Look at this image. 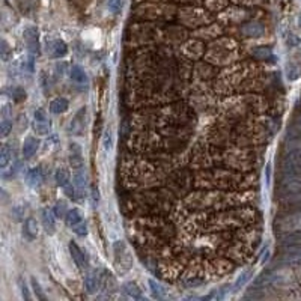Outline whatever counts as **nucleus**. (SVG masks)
<instances>
[{
    "label": "nucleus",
    "mask_w": 301,
    "mask_h": 301,
    "mask_svg": "<svg viewBox=\"0 0 301 301\" xmlns=\"http://www.w3.org/2000/svg\"><path fill=\"white\" fill-rule=\"evenodd\" d=\"M203 58L216 66H229L241 60V45L231 37H219L208 45Z\"/></svg>",
    "instance_id": "1"
},
{
    "label": "nucleus",
    "mask_w": 301,
    "mask_h": 301,
    "mask_svg": "<svg viewBox=\"0 0 301 301\" xmlns=\"http://www.w3.org/2000/svg\"><path fill=\"white\" fill-rule=\"evenodd\" d=\"M250 17V12L240 8V6H231V8H226L221 12H219L217 15V20L223 24H240L242 21H245L247 19Z\"/></svg>",
    "instance_id": "5"
},
{
    "label": "nucleus",
    "mask_w": 301,
    "mask_h": 301,
    "mask_svg": "<svg viewBox=\"0 0 301 301\" xmlns=\"http://www.w3.org/2000/svg\"><path fill=\"white\" fill-rule=\"evenodd\" d=\"M223 26L220 23H209L203 27H199L196 29L193 33H191V37L194 38H199L202 41H211V40H217L219 37H221L223 35Z\"/></svg>",
    "instance_id": "8"
},
{
    "label": "nucleus",
    "mask_w": 301,
    "mask_h": 301,
    "mask_svg": "<svg viewBox=\"0 0 301 301\" xmlns=\"http://www.w3.org/2000/svg\"><path fill=\"white\" fill-rule=\"evenodd\" d=\"M191 33L182 26H175V24H170V26H166L163 27V44L166 45H170V47H181L187 40H190Z\"/></svg>",
    "instance_id": "4"
},
{
    "label": "nucleus",
    "mask_w": 301,
    "mask_h": 301,
    "mask_svg": "<svg viewBox=\"0 0 301 301\" xmlns=\"http://www.w3.org/2000/svg\"><path fill=\"white\" fill-rule=\"evenodd\" d=\"M201 5L211 12H221L229 6V0H201Z\"/></svg>",
    "instance_id": "10"
},
{
    "label": "nucleus",
    "mask_w": 301,
    "mask_h": 301,
    "mask_svg": "<svg viewBox=\"0 0 301 301\" xmlns=\"http://www.w3.org/2000/svg\"><path fill=\"white\" fill-rule=\"evenodd\" d=\"M178 6L169 2H145L134 9V19L141 21H169L178 14Z\"/></svg>",
    "instance_id": "2"
},
{
    "label": "nucleus",
    "mask_w": 301,
    "mask_h": 301,
    "mask_svg": "<svg viewBox=\"0 0 301 301\" xmlns=\"http://www.w3.org/2000/svg\"><path fill=\"white\" fill-rule=\"evenodd\" d=\"M180 51H181V55L185 56L187 59L190 60H199L205 56V45H203V41L199 40V38H194L191 37V40H187L181 47H178Z\"/></svg>",
    "instance_id": "6"
},
{
    "label": "nucleus",
    "mask_w": 301,
    "mask_h": 301,
    "mask_svg": "<svg viewBox=\"0 0 301 301\" xmlns=\"http://www.w3.org/2000/svg\"><path fill=\"white\" fill-rule=\"evenodd\" d=\"M219 66L212 65L209 62H196L193 68V79L205 80V81H214L219 76Z\"/></svg>",
    "instance_id": "7"
},
{
    "label": "nucleus",
    "mask_w": 301,
    "mask_h": 301,
    "mask_svg": "<svg viewBox=\"0 0 301 301\" xmlns=\"http://www.w3.org/2000/svg\"><path fill=\"white\" fill-rule=\"evenodd\" d=\"M176 17H178L180 23L184 27L194 29V30L203 27L216 20L214 14L199 5H184L182 8L178 9Z\"/></svg>",
    "instance_id": "3"
},
{
    "label": "nucleus",
    "mask_w": 301,
    "mask_h": 301,
    "mask_svg": "<svg viewBox=\"0 0 301 301\" xmlns=\"http://www.w3.org/2000/svg\"><path fill=\"white\" fill-rule=\"evenodd\" d=\"M232 2L237 5H242V6H255V5L262 3L263 0H232Z\"/></svg>",
    "instance_id": "11"
},
{
    "label": "nucleus",
    "mask_w": 301,
    "mask_h": 301,
    "mask_svg": "<svg viewBox=\"0 0 301 301\" xmlns=\"http://www.w3.org/2000/svg\"><path fill=\"white\" fill-rule=\"evenodd\" d=\"M83 41L91 45L92 48H100L102 45V35L100 29H87L86 32H83Z\"/></svg>",
    "instance_id": "9"
}]
</instances>
